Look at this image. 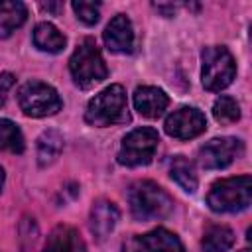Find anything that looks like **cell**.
Instances as JSON below:
<instances>
[{
    "instance_id": "cb8c5ba5",
    "label": "cell",
    "mask_w": 252,
    "mask_h": 252,
    "mask_svg": "<svg viewBox=\"0 0 252 252\" xmlns=\"http://www.w3.org/2000/svg\"><path fill=\"white\" fill-rule=\"evenodd\" d=\"M43 10H49V12H57L61 8V4H41Z\"/></svg>"
},
{
    "instance_id": "30bf717a",
    "label": "cell",
    "mask_w": 252,
    "mask_h": 252,
    "mask_svg": "<svg viewBox=\"0 0 252 252\" xmlns=\"http://www.w3.org/2000/svg\"><path fill=\"white\" fill-rule=\"evenodd\" d=\"M165 132L171 136V138H177V140H191V138H197L199 134L205 132L207 128V120H205V114L193 106H181L179 110L171 112L167 118H165Z\"/></svg>"
},
{
    "instance_id": "52a82bcc",
    "label": "cell",
    "mask_w": 252,
    "mask_h": 252,
    "mask_svg": "<svg viewBox=\"0 0 252 252\" xmlns=\"http://www.w3.org/2000/svg\"><path fill=\"white\" fill-rule=\"evenodd\" d=\"M159 144V134L158 130L144 126L128 132L122 140V146L118 150V163L126 167H138L146 165L152 161L156 150Z\"/></svg>"
},
{
    "instance_id": "ac0fdd59",
    "label": "cell",
    "mask_w": 252,
    "mask_h": 252,
    "mask_svg": "<svg viewBox=\"0 0 252 252\" xmlns=\"http://www.w3.org/2000/svg\"><path fill=\"white\" fill-rule=\"evenodd\" d=\"M63 150V136L57 130H45L37 140V161L41 167L51 165Z\"/></svg>"
},
{
    "instance_id": "3957f363",
    "label": "cell",
    "mask_w": 252,
    "mask_h": 252,
    "mask_svg": "<svg viewBox=\"0 0 252 252\" xmlns=\"http://www.w3.org/2000/svg\"><path fill=\"white\" fill-rule=\"evenodd\" d=\"M252 201V179L250 175H238V177H226L217 183H213L207 205L215 213H238L248 209Z\"/></svg>"
},
{
    "instance_id": "7a4b0ae2",
    "label": "cell",
    "mask_w": 252,
    "mask_h": 252,
    "mask_svg": "<svg viewBox=\"0 0 252 252\" xmlns=\"http://www.w3.org/2000/svg\"><path fill=\"white\" fill-rule=\"evenodd\" d=\"M85 120L91 126H110L128 122V102L122 85H110L94 94L85 110Z\"/></svg>"
},
{
    "instance_id": "277c9868",
    "label": "cell",
    "mask_w": 252,
    "mask_h": 252,
    "mask_svg": "<svg viewBox=\"0 0 252 252\" xmlns=\"http://www.w3.org/2000/svg\"><path fill=\"white\" fill-rule=\"evenodd\" d=\"M69 71H71L73 81L81 89H91L106 79L108 69L94 39L87 37L79 43V47L73 51L69 59Z\"/></svg>"
},
{
    "instance_id": "d6986e66",
    "label": "cell",
    "mask_w": 252,
    "mask_h": 252,
    "mask_svg": "<svg viewBox=\"0 0 252 252\" xmlns=\"http://www.w3.org/2000/svg\"><path fill=\"white\" fill-rule=\"evenodd\" d=\"M169 175H171V179L183 189V191H187V193H193L195 189H197V173H195V167H193V163L187 159V158H183V156H175L173 159H171V163H169Z\"/></svg>"
},
{
    "instance_id": "7c38bea8",
    "label": "cell",
    "mask_w": 252,
    "mask_h": 252,
    "mask_svg": "<svg viewBox=\"0 0 252 252\" xmlns=\"http://www.w3.org/2000/svg\"><path fill=\"white\" fill-rule=\"evenodd\" d=\"M169 104L167 94L158 87H138L134 93V106L146 118H159Z\"/></svg>"
},
{
    "instance_id": "7402d4cb",
    "label": "cell",
    "mask_w": 252,
    "mask_h": 252,
    "mask_svg": "<svg viewBox=\"0 0 252 252\" xmlns=\"http://www.w3.org/2000/svg\"><path fill=\"white\" fill-rule=\"evenodd\" d=\"M71 6H73L77 18H79L83 24L93 26V24L98 22V16H100V6H98V4L87 2V0H75Z\"/></svg>"
},
{
    "instance_id": "603a6c76",
    "label": "cell",
    "mask_w": 252,
    "mask_h": 252,
    "mask_svg": "<svg viewBox=\"0 0 252 252\" xmlns=\"http://www.w3.org/2000/svg\"><path fill=\"white\" fill-rule=\"evenodd\" d=\"M12 85H14V75L12 73H0V106L6 102L8 91L12 89Z\"/></svg>"
},
{
    "instance_id": "2e32d148",
    "label": "cell",
    "mask_w": 252,
    "mask_h": 252,
    "mask_svg": "<svg viewBox=\"0 0 252 252\" xmlns=\"http://www.w3.org/2000/svg\"><path fill=\"white\" fill-rule=\"evenodd\" d=\"M65 35L49 22H41L33 30V45L47 53H59L65 47Z\"/></svg>"
},
{
    "instance_id": "ba28073f",
    "label": "cell",
    "mask_w": 252,
    "mask_h": 252,
    "mask_svg": "<svg viewBox=\"0 0 252 252\" xmlns=\"http://www.w3.org/2000/svg\"><path fill=\"white\" fill-rule=\"evenodd\" d=\"M244 152V144L238 138H215L199 148V163L205 169H222L230 165Z\"/></svg>"
},
{
    "instance_id": "6da1fadb",
    "label": "cell",
    "mask_w": 252,
    "mask_h": 252,
    "mask_svg": "<svg viewBox=\"0 0 252 252\" xmlns=\"http://www.w3.org/2000/svg\"><path fill=\"white\" fill-rule=\"evenodd\" d=\"M128 203L136 220H159L173 209V199L154 181H136L128 189Z\"/></svg>"
},
{
    "instance_id": "e0dca14e",
    "label": "cell",
    "mask_w": 252,
    "mask_h": 252,
    "mask_svg": "<svg viewBox=\"0 0 252 252\" xmlns=\"http://www.w3.org/2000/svg\"><path fill=\"white\" fill-rule=\"evenodd\" d=\"M234 244V232L224 224H211L201 240L205 252H226Z\"/></svg>"
},
{
    "instance_id": "4fadbf2b",
    "label": "cell",
    "mask_w": 252,
    "mask_h": 252,
    "mask_svg": "<svg viewBox=\"0 0 252 252\" xmlns=\"http://www.w3.org/2000/svg\"><path fill=\"white\" fill-rule=\"evenodd\" d=\"M118 217H120V213H118L114 203L104 201V199L96 201L91 209V230H93V234L98 240H104L112 232V228L116 226Z\"/></svg>"
},
{
    "instance_id": "d4e9b609",
    "label": "cell",
    "mask_w": 252,
    "mask_h": 252,
    "mask_svg": "<svg viewBox=\"0 0 252 252\" xmlns=\"http://www.w3.org/2000/svg\"><path fill=\"white\" fill-rule=\"evenodd\" d=\"M2 187H4V169L0 167V191H2Z\"/></svg>"
},
{
    "instance_id": "8fae6325",
    "label": "cell",
    "mask_w": 252,
    "mask_h": 252,
    "mask_svg": "<svg viewBox=\"0 0 252 252\" xmlns=\"http://www.w3.org/2000/svg\"><path fill=\"white\" fill-rule=\"evenodd\" d=\"M104 43L114 53H128V51H132L134 30H132V22L124 14H118V16H114L108 22V26L104 30Z\"/></svg>"
},
{
    "instance_id": "ffe728a7",
    "label": "cell",
    "mask_w": 252,
    "mask_h": 252,
    "mask_svg": "<svg viewBox=\"0 0 252 252\" xmlns=\"http://www.w3.org/2000/svg\"><path fill=\"white\" fill-rule=\"evenodd\" d=\"M0 152H10V154L24 152V136L20 128L8 118H0Z\"/></svg>"
},
{
    "instance_id": "8992f818",
    "label": "cell",
    "mask_w": 252,
    "mask_h": 252,
    "mask_svg": "<svg viewBox=\"0 0 252 252\" xmlns=\"http://www.w3.org/2000/svg\"><path fill=\"white\" fill-rule=\"evenodd\" d=\"M18 104L24 114L32 118H43L61 110V98L57 91L41 81H28L18 91Z\"/></svg>"
},
{
    "instance_id": "484cf974",
    "label": "cell",
    "mask_w": 252,
    "mask_h": 252,
    "mask_svg": "<svg viewBox=\"0 0 252 252\" xmlns=\"http://www.w3.org/2000/svg\"><path fill=\"white\" fill-rule=\"evenodd\" d=\"M240 252H250V250H248V248H244V250H240Z\"/></svg>"
},
{
    "instance_id": "5b68a950",
    "label": "cell",
    "mask_w": 252,
    "mask_h": 252,
    "mask_svg": "<svg viewBox=\"0 0 252 252\" xmlns=\"http://www.w3.org/2000/svg\"><path fill=\"white\" fill-rule=\"evenodd\" d=\"M203 61V71H201V81L207 91H222L226 89L234 75H236V63L230 51L222 45H211L205 47L201 53Z\"/></svg>"
},
{
    "instance_id": "44dd1931",
    "label": "cell",
    "mask_w": 252,
    "mask_h": 252,
    "mask_svg": "<svg viewBox=\"0 0 252 252\" xmlns=\"http://www.w3.org/2000/svg\"><path fill=\"white\" fill-rule=\"evenodd\" d=\"M213 116L220 124H232L240 118V106L232 96L220 94L213 104Z\"/></svg>"
},
{
    "instance_id": "9a60e30c",
    "label": "cell",
    "mask_w": 252,
    "mask_h": 252,
    "mask_svg": "<svg viewBox=\"0 0 252 252\" xmlns=\"http://www.w3.org/2000/svg\"><path fill=\"white\" fill-rule=\"evenodd\" d=\"M28 10L18 0H0V39L12 35L20 26H24Z\"/></svg>"
},
{
    "instance_id": "5bb4252c",
    "label": "cell",
    "mask_w": 252,
    "mask_h": 252,
    "mask_svg": "<svg viewBox=\"0 0 252 252\" xmlns=\"http://www.w3.org/2000/svg\"><path fill=\"white\" fill-rule=\"evenodd\" d=\"M43 252H87V250H85V242L81 234L73 226L59 224L47 236Z\"/></svg>"
},
{
    "instance_id": "9c48e42d",
    "label": "cell",
    "mask_w": 252,
    "mask_h": 252,
    "mask_svg": "<svg viewBox=\"0 0 252 252\" xmlns=\"http://www.w3.org/2000/svg\"><path fill=\"white\" fill-rule=\"evenodd\" d=\"M124 252H185L177 234L167 228H154L146 234H136L122 244Z\"/></svg>"
}]
</instances>
